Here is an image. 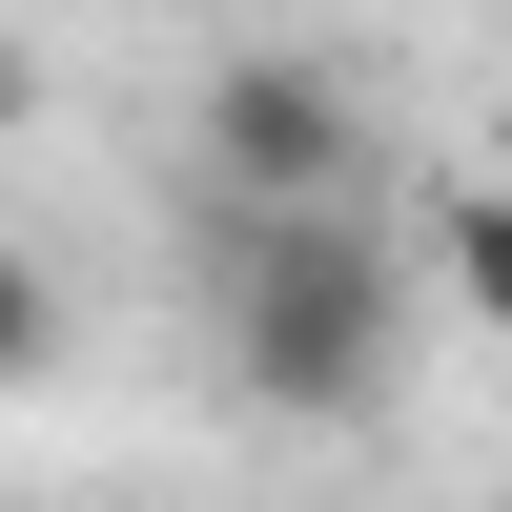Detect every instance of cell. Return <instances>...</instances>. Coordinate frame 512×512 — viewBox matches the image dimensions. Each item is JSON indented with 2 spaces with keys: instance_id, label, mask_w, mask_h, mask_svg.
I'll list each match as a JSON object with an SVG mask.
<instances>
[{
  "instance_id": "obj_1",
  "label": "cell",
  "mask_w": 512,
  "mask_h": 512,
  "mask_svg": "<svg viewBox=\"0 0 512 512\" xmlns=\"http://www.w3.org/2000/svg\"><path fill=\"white\" fill-rule=\"evenodd\" d=\"M205 349H226V390H246V410L349 431V410H390V369H410V267L349 226V205H226Z\"/></svg>"
},
{
  "instance_id": "obj_2",
  "label": "cell",
  "mask_w": 512,
  "mask_h": 512,
  "mask_svg": "<svg viewBox=\"0 0 512 512\" xmlns=\"http://www.w3.org/2000/svg\"><path fill=\"white\" fill-rule=\"evenodd\" d=\"M349 82L328 62H226L205 82V205H349Z\"/></svg>"
},
{
  "instance_id": "obj_3",
  "label": "cell",
  "mask_w": 512,
  "mask_h": 512,
  "mask_svg": "<svg viewBox=\"0 0 512 512\" xmlns=\"http://www.w3.org/2000/svg\"><path fill=\"white\" fill-rule=\"evenodd\" d=\"M431 287H451L472 328H512V185H451V205H431Z\"/></svg>"
},
{
  "instance_id": "obj_4",
  "label": "cell",
  "mask_w": 512,
  "mask_h": 512,
  "mask_svg": "<svg viewBox=\"0 0 512 512\" xmlns=\"http://www.w3.org/2000/svg\"><path fill=\"white\" fill-rule=\"evenodd\" d=\"M41 328H62V287H41V267H21V226H0V390L41 369Z\"/></svg>"
}]
</instances>
